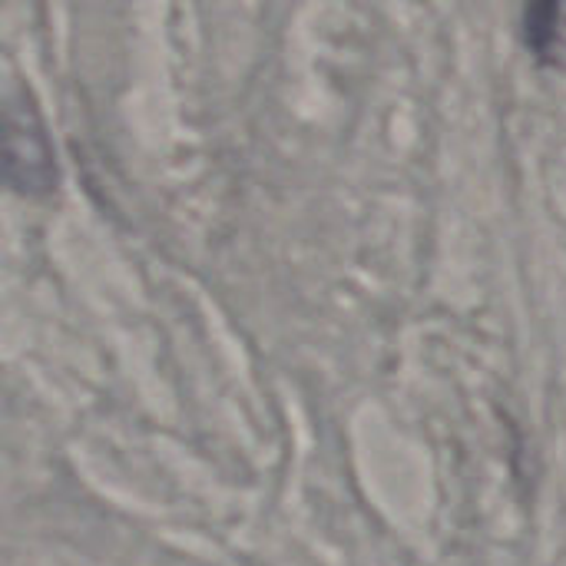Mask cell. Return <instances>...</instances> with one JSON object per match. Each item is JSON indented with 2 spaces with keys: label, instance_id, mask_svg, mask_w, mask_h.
<instances>
[{
  "label": "cell",
  "instance_id": "obj_1",
  "mask_svg": "<svg viewBox=\"0 0 566 566\" xmlns=\"http://www.w3.org/2000/svg\"><path fill=\"white\" fill-rule=\"evenodd\" d=\"M56 179V153L40 113L23 96H0V186L43 199Z\"/></svg>",
  "mask_w": 566,
  "mask_h": 566
},
{
  "label": "cell",
  "instance_id": "obj_2",
  "mask_svg": "<svg viewBox=\"0 0 566 566\" xmlns=\"http://www.w3.org/2000/svg\"><path fill=\"white\" fill-rule=\"evenodd\" d=\"M564 0H524V36L534 53H551L560 36Z\"/></svg>",
  "mask_w": 566,
  "mask_h": 566
}]
</instances>
